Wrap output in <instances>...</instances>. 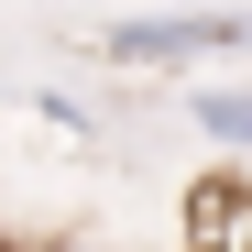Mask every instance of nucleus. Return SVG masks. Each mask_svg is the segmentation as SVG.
Returning <instances> with one entry per match:
<instances>
[{"label": "nucleus", "mask_w": 252, "mask_h": 252, "mask_svg": "<svg viewBox=\"0 0 252 252\" xmlns=\"http://www.w3.org/2000/svg\"><path fill=\"white\" fill-rule=\"evenodd\" d=\"M121 66H187V55H252V11H132L99 33Z\"/></svg>", "instance_id": "obj_1"}, {"label": "nucleus", "mask_w": 252, "mask_h": 252, "mask_svg": "<svg viewBox=\"0 0 252 252\" xmlns=\"http://www.w3.org/2000/svg\"><path fill=\"white\" fill-rule=\"evenodd\" d=\"M252 241V187H197V252H241Z\"/></svg>", "instance_id": "obj_2"}, {"label": "nucleus", "mask_w": 252, "mask_h": 252, "mask_svg": "<svg viewBox=\"0 0 252 252\" xmlns=\"http://www.w3.org/2000/svg\"><path fill=\"white\" fill-rule=\"evenodd\" d=\"M187 121H197L208 143H230V154H241V143H252V88H197Z\"/></svg>", "instance_id": "obj_3"}, {"label": "nucleus", "mask_w": 252, "mask_h": 252, "mask_svg": "<svg viewBox=\"0 0 252 252\" xmlns=\"http://www.w3.org/2000/svg\"><path fill=\"white\" fill-rule=\"evenodd\" d=\"M241 252H252V241H241Z\"/></svg>", "instance_id": "obj_4"}]
</instances>
